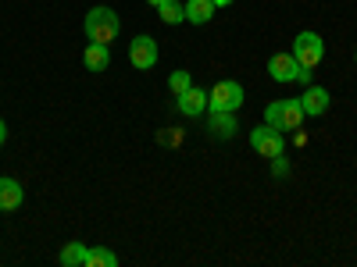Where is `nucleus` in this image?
I'll list each match as a JSON object with an SVG mask.
<instances>
[{"instance_id":"f257e3e1","label":"nucleus","mask_w":357,"mask_h":267,"mask_svg":"<svg viewBox=\"0 0 357 267\" xmlns=\"http://www.w3.org/2000/svg\"><path fill=\"white\" fill-rule=\"evenodd\" d=\"M304 118L307 114H304L301 100H275V104L264 107V122L272 129H279V132H301Z\"/></svg>"},{"instance_id":"f03ea898","label":"nucleus","mask_w":357,"mask_h":267,"mask_svg":"<svg viewBox=\"0 0 357 267\" xmlns=\"http://www.w3.org/2000/svg\"><path fill=\"white\" fill-rule=\"evenodd\" d=\"M118 15L111 11V8H93V11H86V22H82V29H86V40L89 43H111L114 36H118Z\"/></svg>"},{"instance_id":"7ed1b4c3","label":"nucleus","mask_w":357,"mask_h":267,"mask_svg":"<svg viewBox=\"0 0 357 267\" xmlns=\"http://www.w3.org/2000/svg\"><path fill=\"white\" fill-rule=\"evenodd\" d=\"M311 72L314 68H304L293 54H272L268 57V75L275 82H301V86H311Z\"/></svg>"},{"instance_id":"20e7f679","label":"nucleus","mask_w":357,"mask_h":267,"mask_svg":"<svg viewBox=\"0 0 357 267\" xmlns=\"http://www.w3.org/2000/svg\"><path fill=\"white\" fill-rule=\"evenodd\" d=\"M243 107V86L236 79H222L211 93H207V111H240Z\"/></svg>"},{"instance_id":"39448f33","label":"nucleus","mask_w":357,"mask_h":267,"mask_svg":"<svg viewBox=\"0 0 357 267\" xmlns=\"http://www.w3.org/2000/svg\"><path fill=\"white\" fill-rule=\"evenodd\" d=\"M250 146H254V154H261V157H279V154H286V132H279V129H272V125H257L254 132H250Z\"/></svg>"},{"instance_id":"423d86ee","label":"nucleus","mask_w":357,"mask_h":267,"mask_svg":"<svg viewBox=\"0 0 357 267\" xmlns=\"http://www.w3.org/2000/svg\"><path fill=\"white\" fill-rule=\"evenodd\" d=\"M293 57H296L304 68H318L321 57H325V40L307 29V33H301V36L293 40Z\"/></svg>"},{"instance_id":"0eeeda50","label":"nucleus","mask_w":357,"mask_h":267,"mask_svg":"<svg viewBox=\"0 0 357 267\" xmlns=\"http://www.w3.org/2000/svg\"><path fill=\"white\" fill-rule=\"evenodd\" d=\"M129 61H132V68H139V72H151V68L158 65V40H154V36H136V40L129 43Z\"/></svg>"},{"instance_id":"6e6552de","label":"nucleus","mask_w":357,"mask_h":267,"mask_svg":"<svg viewBox=\"0 0 357 267\" xmlns=\"http://www.w3.org/2000/svg\"><path fill=\"white\" fill-rule=\"evenodd\" d=\"M333 97H329V89H321V86H307L304 89V97H301V107L307 118H321L325 111H329Z\"/></svg>"},{"instance_id":"1a4fd4ad","label":"nucleus","mask_w":357,"mask_h":267,"mask_svg":"<svg viewBox=\"0 0 357 267\" xmlns=\"http://www.w3.org/2000/svg\"><path fill=\"white\" fill-rule=\"evenodd\" d=\"M175 107H178V114H186V118H200L207 111V93L197 89V86H190L186 93L175 97Z\"/></svg>"},{"instance_id":"9d476101","label":"nucleus","mask_w":357,"mask_h":267,"mask_svg":"<svg viewBox=\"0 0 357 267\" xmlns=\"http://www.w3.org/2000/svg\"><path fill=\"white\" fill-rule=\"evenodd\" d=\"M22 200H25V189H22V182H15V178H0V211L4 214H11V211H18L22 207Z\"/></svg>"},{"instance_id":"9b49d317","label":"nucleus","mask_w":357,"mask_h":267,"mask_svg":"<svg viewBox=\"0 0 357 267\" xmlns=\"http://www.w3.org/2000/svg\"><path fill=\"white\" fill-rule=\"evenodd\" d=\"M207 132H211L215 139H232V136H236V114H232V111H211Z\"/></svg>"},{"instance_id":"f8f14e48","label":"nucleus","mask_w":357,"mask_h":267,"mask_svg":"<svg viewBox=\"0 0 357 267\" xmlns=\"http://www.w3.org/2000/svg\"><path fill=\"white\" fill-rule=\"evenodd\" d=\"M82 65H86L89 72H104V68L111 65V50H107V43H89L86 54H82Z\"/></svg>"},{"instance_id":"ddd939ff","label":"nucleus","mask_w":357,"mask_h":267,"mask_svg":"<svg viewBox=\"0 0 357 267\" xmlns=\"http://www.w3.org/2000/svg\"><path fill=\"white\" fill-rule=\"evenodd\" d=\"M215 0H186V22H193V25H207L215 18Z\"/></svg>"},{"instance_id":"4468645a","label":"nucleus","mask_w":357,"mask_h":267,"mask_svg":"<svg viewBox=\"0 0 357 267\" xmlns=\"http://www.w3.org/2000/svg\"><path fill=\"white\" fill-rule=\"evenodd\" d=\"M82 267H118V257L104 246H93V250H86V264Z\"/></svg>"},{"instance_id":"2eb2a0df","label":"nucleus","mask_w":357,"mask_h":267,"mask_svg":"<svg viewBox=\"0 0 357 267\" xmlns=\"http://www.w3.org/2000/svg\"><path fill=\"white\" fill-rule=\"evenodd\" d=\"M161 22L165 25H178V22H186V4H178V0H165V4L158 8Z\"/></svg>"},{"instance_id":"dca6fc26","label":"nucleus","mask_w":357,"mask_h":267,"mask_svg":"<svg viewBox=\"0 0 357 267\" xmlns=\"http://www.w3.org/2000/svg\"><path fill=\"white\" fill-rule=\"evenodd\" d=\"M86 250L89 246H82V243H68L61 253H57V260H61L65 267H82L86 264Z\"/></svg>"},{"instance_id":"f3484780","label":"nucleus","mask_w":357,"mask_h":267,"mask_svg":"<svg viewBox=\"0 0 357 267\" xmlns=\"http://www.w3.org/2000/svg\"><path fill=\"white\" fill-rule=\"evenodd\" d=\"M190 86H193V75H190V72H183V68H178V72H172V75H168V89H172V97H178V93H186Z\"/></svg>"},{"instance_id":"a211bd4d","label":"nucleus","mask_w":357,"mask_h":267,"mask_svg":"<svg viewBox=\"0 0 357 267\" xmlns=\"http://www.w3.org/2000/svg\"><path fill=\"white\" fill-rule=\"evenodd\" d=\"M272 175H275V178H286V175H289V161H286V154L272 157Z\"/></svg>"},{"instance_id":"6ab92c4d","label":"nucleus","mask_w":357,"mask_h":267,"mask_svg":"<svg viewBox=\"0 0 357 267\" xmlns=\"http://www.w3.org/2000/svg\"><path fill=\"white\" fill-rule=\"evenodd\" d=\"M8 143V125H4V118H0V146Z\"/></svg>"},{"instance_id":"aec40b11","label":"nucleus","mask_w":357,"mask_h":267,"mask_svg":"<svg viewBox=\"0 0 357 267\" xmlns=\"http://www.w3.org/2000/svg\"><path fill=\"white\" fill-rule=\"evenodd\" d=\"M232 4V0H215V8H229Z\"/></svg>"},{"instance_id":"412c9836","label":"nucleus","mask_w":357,"mask_h":267,"mask_svg":"<svg viewBox=\"0 0 357 267\" xmlns=\"http://www.w3.org/2000/svg\"><path fill=\"white\" fill-rule=\"evenodd\" d=\"M146 4H151V8H161V4H165V0H146Z\"/></svg>"},{"instance_id":"4be33fe9","label":"nucleus","mask_w":357,"mask_h":267,"mask_svg":"<svg viewBox=\"0 0 357 267\" xmlns=\"http://www.w3.org/2000/svg\"><path fill=\"white\" fill-rule=\"evenodd\" d=\"M354 61H357V54H354Z\"/></svg>"}]
</instances>
